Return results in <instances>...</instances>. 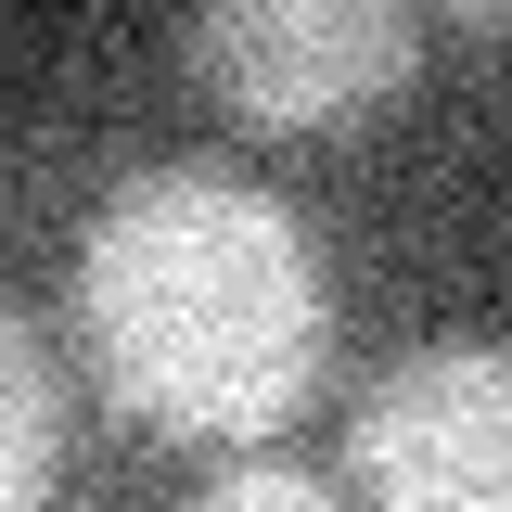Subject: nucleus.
I'll return each mask as SVG.
<instances>
[{"mask_svg": "<svg viewBox=\"0 0 512 512\" xmlns=\"http://www.w3.org/2000/svg\"><path fill=\"white\" fill-rule=\"evenodd\" d=\"M77 359L141 436L256 448L295 423L333 346L320 244L231 167H141L77 231Z\"/></svg>", "mask_w": 512, "mask_h": 512, "instance_id": "f257e3e1", "label": "nucleus"}, {"mask_svg": "<svg viewBox=\"0 0 512 512\" xmlns=\"http://www.w3.org/2000/svg\"><path fill=\"white\" fill-rule=\"evenodd\" d=\"M346 461L372 512H512V346H397L346 410Z\"/></svg>", "mask_w": 512, "mask_h": 512, "instance_id": "f03ea898", "label": "nucleus"}, {"mask_svg": "<svg viewBox=\"0 0 512 512\" xmlns=\"http://www.w3.org/2000/svg\"><path fill=\"white\" fill-rule=\"evenodd\" d=\"M180 52L244 128H346L410 90L423 13L410 0H218L180 26Z\"/></svg>", "mask_w": 512, "mask_h": 512, "instance_id": "7ed1b4c3", "label": "nucleus"}, {"mask_svg": "<svg viewBox=\"0 0 512 512\" xmlns=\"http://www.w3.org/2000/svg\"><path fill=\"white\" fill-rule=\"evenodd\" d=\"M64 474V384H52V346L0 308V512H39Z\"/></svg>", "mask_w": 512, "mask_h": 512, "instance_id": "20e7f679", "label": "nucleus"}, {"mask_svg": "<svg viewBox=\"0 0 512 512\" xmlns=\"http://www.w3.org/2000/svg\"><path fill=\"white\" fill-rule=\"evenodd\" d=\"M192 512H359V500H346L333 474H308V461H231Z\"/></svg>", "mask_w": 512, "mask_h": 512, "instance_id": "39448f33", "label": "nucleus"}, {"mask_svg": "<svg viewBox=\"0 0 512 512\" xmlns=\"http://www.w3.org/2000/svg\"><path fill=\"white\" fill-rule=\"evenodd\" d=\"M448 26H461V39H474V52H512V0H461V13H448Z\"/></svg>", "mask_w": 512, "mask_h": 512, "instance_id": "423d86ee", "label": "nucleus"}]
</instances>
